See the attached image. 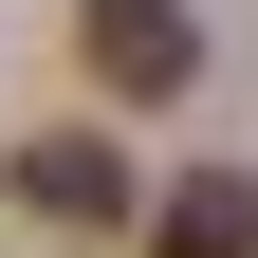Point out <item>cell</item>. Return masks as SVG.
<instances>
[{
    "mask_svg": "<svg viewBox=\"0 0 258 258\" xmlns=\"http://www.w3.org/2000/svg\"><path fill=\"white\" fill-rule=\"evenodd\" d=\"M74 55L111 111H166V92H203V37H184V0H74Z\"/></svg>",
    "mask_w": 258,
    "mask_h": 258,
    "instance_id": "obj_1",
    "label": "cell"
},
{
    "mask_svg": "<svg viewBox=\"0 0 258 258\" xmlns=\"http://www.w3.org/2000/svg\"><path fill=\"white\" fill-rule=\"evenodd\" d=\"M19 203H37V221H74V240H111V221H129L111 129H37V148H19Z\"/></svg>",
    "mask_w": 258,
    "mask_h": 258,
    "instance_id": "obj_2",
    "label": "cell"
},
{
    "mask_svg": "<svg viewBox=\"0 0 258 258\" xmlns=\"http://www.w3.org/2000/svg\"><path fill=\"white\" fill-rule=\"evenodd\" d=\"M148 258H258V184L240 166H184L166 203H148Z\"/></svg>",
    "mask_w": 258,
    "mask_h": 258,
    "instance_id": "obj_3",
    "label": "cell"
}]
</instances>
